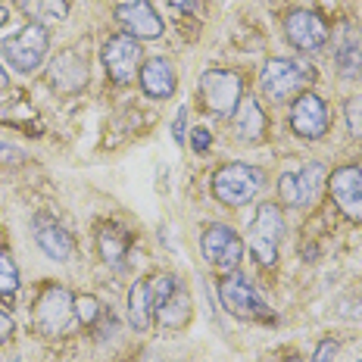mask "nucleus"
I'll return each mask as SVG.
<instances>
[{
  "label": "nucleus",
  "mask_w": 362,
  "mask_h": 362,
  "mask_svg": "<svg viewBox=\"0 0 362 362\" xmlns=\"http://www.w3.org/2000/svg\"><path fill=\"white\" fill-rule=\"evenodd\" d=\"M47 47H50V32L44 25H37V22L0 41V54L16 72H35L41 66V59L47 57Z\"/></svg>",
  "instance_id": "f257e3e1"
},
{
  "label": "nucleus",
  "mask_w": 362,
  "mask_h": 362,
  "mask_svg": "<svg viewBox=\"0 0 362 362\" xmlns=\"http://www.w3.org/2000/svg\"><path fill=\"white\" fill-rule=\"evenodd\" d=\"M259 187H262V172L244 163L222 165L213 178V194L225 206H244L259 194Z\"/></svg>",
  "instance_id": "f03ea898"
},
{
  "label": "nucleus",
  "mask_w": 362,
  "mask_h": 362,
  "mask_svg": "<svg viewBox=\"0 0 362 362\" xmlns=\"http://www.w3.org/2000/svg\"><path fill=\"white\" fill-rule=\"evenodd\" d=\"M153 293H156L153 322H160L165 331L185 328L187 319H191V297H187L185 284L172 275H163L153 281Z\"/></svg>",
  "instance_id": "7ed1b4c3"
},
{
  "label": "nucleus",
  "mask_w": 362,
  "mask_h": 362,
  "mask_svg": "<svg viewBox=\"0 0 362 362\" xmlns=\"http://www.w3.org/2000/svg\"><path fill=\"white\" fill-rule=\"evenodd\" d=\"M284 235V216L275 203H262L256 209L253 222H250V250L262 266H272L278 259V244Z\"/></svg>",
  "instance_id": "20e7f679"
},
{
  "label": "nucleus",
  "mask_w": 362,
  "mask_h": 362,
  "mask_svg": "<svg viewBox=\"0 0 362 362\" xmlns=\"http://www.w3.org/2000/svg\"><path fill=\"white\" fill-rule=\"evenodd\" d=\"M75 322V297L66 288H47L35 303V325L41 334H63Z\"/></svg>",
  "instance_id": "39448f33"
},
{
  "label": "nucleus",
  "mask_w": 362,
  "mask_h": 362,
  "mask_svg": "<svg viewBox=\"0 0 362 362\" xmlns=\"http://www.w3.org/2000/svg\"><path fill=\"white\" fill-rule=\"evenodd\" d=\"M309 78H313V72L300 59H269L259 75V88L269 100H284L293 90L303 88Z\"/></svg>",
  "instance_id": "423d86ee"
},
{
  "label": "nucleus",
  "mask_w": 362,
  "mask_h": 362,
  "mask_svg": "<svg viewBox=\"0 0 362 362\" xmlns=\"http://www.w3.org/2000/svg\"><path fill=\"white\" fill-rule=\"evenodd\" d=\"M197 94H200V100L206 103L209 112H216V116H231L235 107L240 103V78L235 72L209 69V72H203Z\"/></svg>",
  "instance_id": "0eeeda50"
},
{
  "label": "nucleus",
  "mask_w": 362,
  "mask_h": 362,
  "mask_svg": "<svg viewBox=\"0 0 362 362\" xmlns=\"http://www.w3.org/2000/svg\"><path fill=\"white\" fill-rule=\"evenodd\" d=\"M218 300H222V306L228 309L231 315H238V319H247V322L272 319L266 303L259 300V293L253 291V284L240 275H228L218 284Z\"/></svg>",
  "instance_id": "6e6552de"
},
{
  "label": "nucleus",
  "mask_w": 362,
  "mask_h": 362,
  "mask_svg": "<svg viewBox=\"0 0 362 362\" xmlns=\"http://www.w3.org/2000/svg\"><path fill=\"white\" fill-rule=\"evenodd\" d=\"M103 66L116 85H128L141 66V44L132 35H116L103 47Z\"/></svg>",
  "instance_id": "1a4fd4ad"
},
{
  "label": "nucleus",
  "mask_w": 362,
  "mask_h": 362,
  "mask_svg": "<svg viewBox=\"0 0 362 362\" xmlns=\"http://www.w3.org/2000/svg\"><path fill=\"white\" fill-rule=\"evenodd\" d=\"M203 256L213 262L216 269H238L240 256H244V240H240L228 225H209L203 235Z\"/></svg>",
  "instance_id": "9d476101"
},
{
  "label": "nucleus",
  "mask_w": 362,
  "mask_h": 362,
  "mask_svg": "<svg viewBox=\"0 0 362 362\" xmlns=\"http://www.w3.org/2000/svg\"><path fill=\"white\" fill-rule=\"evenodd\" d=\"M291 125L300 138L315 141L328 132V107L319 94H300L291 107Z\"/></svg>",
  "instance_id": "9b49d317"
},
{
  "label": "nucleus",
  "mask_w": 362,
  "mask_h": 362,
  "mask_svg": "<svg viewBox=\"0 0 362 362\" xmlns=\"http://www.w3.org/2000/svg\"><path fill=\"white\" fill-rule=\"evenodd\" d=\"M284 32H288V41L297 50H319L322 44L328 41V25L322 16L309 10H293L288 22H284Z\"/></svg>",
  "instance_id": "f8f14e48"
},
{
  "label": "nucleus",
  "mask_w": 362,
  "mask_h": 362,
  "mask_svg": "<svg viewBox=\"0 0 362 362\" xmlns=\"http://www.w3.org/2000/svg\"><path fill=\"white\" fill-rule=\"evenodd\" d=\"M331 194H334L337 206L346 218L362 222V169L356 165H344L331 175Z\"/></svg>",
  "instance_id": "ddd939ff"
},
{
  "label": "nucleus",
  "mask_w": 362,
  "mask_h": 362,
  "mask_svg": "<svg viewBox=\"0 0 362 362\" xmlns=\"http://www.w3.org/2000/svg\"><path fill=\"white\" fill-rule=\"evenodd\" d=\"M116 19L125 25V35L132 37H160L163 19L160 13L150 6V0H125L116 10Z\"/></svg>",
  "instance_id": "4468645a"
},
{
  "label": "nucleus",
  "mask_w": 362,
  "mask_h": 362,
  "mask_svg": "<svg viewBox=\"0 0 362 362\" xmlns=\"http://www.w3.org/2000/svg\"><path fill=\"white\" fill-rule=\"evenodd\" d=\"M32 231H35V244L41 247L44 256H50V259H57V262H66V259L72 256V250H75L72 235L57 222V218H50V216H35Z\"/></svg>",
  "instance_id": "2eb2a0df"
},
{
  "label": "nucleus",
  "mask_w": 362,
  "mask_h": 362,
  "mask_svg": "<svg viewBox=\"0 0 362 362\" xmlns=\"http://www.w3.org/2000/svg\"><path fill=\"white\" fill-rule=\"evenodd\" d=\"M47 81L59 94H75V90H81L88 81V63L78 54L66 50V54L54 57V63H50V69H47Z\"/></svg>",
  "instance_id": "dca6fc26"
},
{
  "label": "nucleus",
  "mask_w": 362,
  "mask_h": 362,
  "mask_svg": "<svg viewBox=\"0 0 362 362\" xmlns=\"http://www.w3.org/2000/svg\"><path fill=\"white\" fill-rule=\"evenodd\" d=\"M175 69H172L169 59L163 57H150L144 66H141V88H144L147 97H156V100H165V97L175 94Z\"/></svg>",
  "instance_id": "f3484780"
},
{
  "label": "nucleus",
  "mask_w": 362,
  "mask_h": 362,
  "mask_svg": "<svg viewBox=\"0 0 362 362\" xmlns=\"http://www.w3.org/2000/svg\"><path fill=\"white\" fill-rule=\"evenodd\" d=\"M153 309H156V293H153V281L141 278L132 284L128 291V322L134 331H147L153 325Z\"/></svg>",
  "instance_id": "a211bd4d"
},
{
  "label": "nucleus",
  "mask_w": 362,
  "mask_h": 362,
  "mask_svg": "<svg viewBox=\"0 0 362 362\" xmlns=\"http://www.w3.org/2000/svg\"><path fill=\"white\" fill-rule=\"evenodd\" d=\"M231 125H235L240 141H259L262 132H266V116H262L259 103H256L253 97H247V100H240L235 112H231Z\"/></svg>",
  "instance_id": "6ab92c4d"
},
{
  "label": "nucleus",
  "mask_w": 362,
  "mask_h": 362,
  "mask_svg": "<svg viewBox=\"0 0 362 362\" xmlns=\"http://www.w3.org/2000/svg\"><path fill=\"white\" fill-rule=\"evenodd\" d=\"M16 6L37 25L63 22L69 16V0H16Z\"/></svg>",
  "instance_id": "aec40b11"
},
{
  "label": "nucleus",
  "mask_w": 362,
  "mask_h": 362,
  "mask_svg": "<svg viewBox=\"0 0 362 362\" xmlns=\"http://www.w3.org/2000/svg\"><path fill=\"white\" fill-rule=\"evenodd\" d=\"M97 244H100V256L107 259V266L119 269L128 253V231L116 228V225H103V228L97 231Z\"/></svg>",
  "instance_id": "412c9836"
},
{
  "label": "nucleus",
  "mask_w": 362,
  "mask_h": 362,
  "mask_svg": "<svg viewBox=\"0 0 362 362\" xmlns=\"http://www.w3.org/2000/svg\"><path fill=\"white\" fill-rule=\"evenodd\" d=\"M293 175H297V187H300V206H309V203L319 197V191H322L325 169H322L319 163H309L300 172H293Z\"/></svg>",
  "instance_id": "4be33fe9"
},
{
  "label": "nucleus",
  "mask_w": 362,
  "mask_h": 362,
  "mask_svg": "<svg viewBox=\"0 0 362 362\" xmlns=\"http://www.w3.org/2000/svg\"><path fill=\"white\" fill-rule=\"evenodd\" d=\"M19 291V269L6 247H0V300H13Z\"/></svg>",
  "instance_id": "5701e85b"
},
{
  "label": "nucleus",
  "mask_w": 362,
  "mask_h": 362,
  "mask_svg": "<svg viewBox=\"0 0 362 362\" xmlns=\"http://www.w3.org/2000/svg\"><path fill=\"white\" fill-rule=\"evenodd\" d=\"M337 72H341V78H346V81H356L362 75V50L356 44H344V47L337 50Z\"/></svg>",
  "instance_id": "b1692460"
},
{
  "label": "nucleus",
  "mask_w": 362,
  "mask_h": 362,
  "mask_svg": "<svg viewBox=\"0 0 362 362\" xmlns=\"http://www.w3.org/2000/svg\"><path fill=\"white\" fill-rule=\"evenodd\" d=\"M278 194H281V203L300 206V187H297V175H293V172H284V175L278 178Z\"/></svg>",
  "instance_id": "393cba45"
},
{
  "label": "nucleus",
  "mask_w": 362,
  "mask_h": 362,
  "mask_svg": "<svg viewBox=\"0 0 362 362\" xmlns=\"http://www.w3.org/2000/svg\"><path fill=\"white\" fill-rule=\"evenodd\" d=\"M344 116H346V125H350V134L362 138V94L350 97V100L344 103Z\"/></svg>",
  "instance_id": "a878e982"
},
{
  "label": "nucleus",
  "mask_w": 362,
  "mask_h": 362,
  "mask_svg": "<svg viewBox=\"0 0 362 362\" xmlns=\"http://www.w3.org/2000/svg\"><path fill=\"white\" fill-rule=\"evenodd\" d=\"M97 313H100V306H97L94 297H78V300H75V322H85V325H90V322L97 319Z\"/></svg>",
  "instance_id": "bb28decb"
},
{
  "label": "nucleus",
  "mask_w": 362,
  "mask_h": 362,
  "mask_svg": "<svg viewBox=\"0 0 362 362\" xmlns=\"http://www.w3.org/2000/svg\"><path fill=\"white\" fill-rule=\"evenodd\" d=\"M334 353H337V341H325V344H319L313 362H331V359H334Z\"/></svg>",
  "instance_id": "cd10ccee"
},
{
  "label": "nucleus",
  "mask_w": 362,
  "mask_h": 362,
  "mask_svg": "<svg viewBox=\"0 0 362 362\" xmlns=\"http://www.w3.org/2000/svg\"><path fill=\"white\" fill-rule=\"evenodd\" d=\"M209 141H213V138H209V132H206V128H194V138H191V147H194V150H197V153H200V150H206V147H209Z\"/></svg>",
  "instance_id": "c85d7f7f"
},
{
  "label": "nucleus",
  "mask_w": 362,
  "mask_h": 362,
  "mask_svg": "<svg viewBox=\"0 0 362 362\" xmlns=\"http://www.w3.org/2000/svg\"><path fill=\"white\" fill-rule=\"evenodd\" d=\"M10 334H13V319L6 313H0V346L10 341Z\"/></svg>",
  "instance_id": "c756f323"
},
{
  "label": "nucleus",
  "mask_w": 362,
  "mask_h": 362,
  "mask_svg": "<svg viewBox=\"0 0 362 362\" xmlns=\"http://www.w3.org/2000/svg\"><path fill=\"white\" fill-rule=\"evenodd\" d=\"M185 116H187V112H185V110H178V119L172 122V138H175L178 144L185 141Z\"/></svg>",
  "instance_id": "7c9ffc66"
},
{
  "label": "nucleus",
  "mask_w": 362,
  "mask_h": 362,
  "mask_svg": "<svg viewBox=\"0 0 362 362\" xmlns=\"http://www.w3.org/2000/svg\"><path fill=\"white\" fill-rule=\"evenodd\" d=\"M175 10H181V13H194L197 10V0H169Z\"/></svg>",
  "instance_id": "2f4dec72"
},
{
  "label": "nucleus",
  "mask_w": 362,
  "mask_h": 362,
  "mask_svg": "<svg viewBox=\"0 0 362 362\" xmlns=\"http://www.w3.org/2000/svg\"><path fill=\"white\" fill-rule=\"evenodd\" d=\"M6 16H10V13H6V6H0V25L6 22Z\"/></svg>",
  "instance_id": "473e14b6"
},
{
  "label": "nucleus",
  "mask_w": 362,
  "mask_h": 362,
  "mask_svg": "<svg viewBox=\"0 0 362 362\" xmlns=\"http://www.w3.org/2000/svg\"><path fill=\"white\" fill-rule=\"evenodd\" d=\"M4 88H6V72L0 69V90H4Z\"/></svg>",
  "instance_id": "72a5a7b5"
},
{
  "label": "nucleus",
  "mask_w": 362,
  "mask_h": 362,
  "mask_svg": "<svg viewBox=\"0 0 362 362\" xmlns=\"http://www.w3.org/2000/svg\"><path fill=\"white\" fill-rule=\"evenodd\" d=\"M288 362H300V356H291V359H288Z\"/></svg>",
  "instance_id": "f704fd0d"
}]
</instances>
